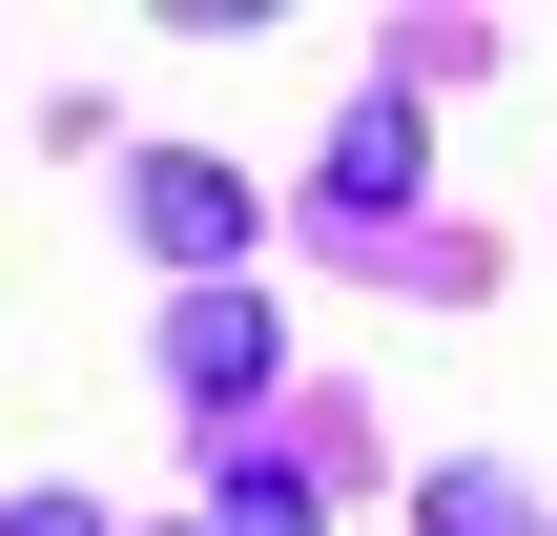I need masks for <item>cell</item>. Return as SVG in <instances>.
Listing matches in <instances>:
<instances>
[{"instance_id": "6da1fadb", "label": "cell", "mask_w": 557, "mask_h": 536, "mask_svg": "<svg viewBox=\"0 0 557 536\" xmlns=\"http://www.w3.org/2000/svg\"><path fill=\"white\" fill-rule=\"evenodd\" d=\"M124 227H145L186 289H248V186H227V165H124Z\"/></svg>"}, {"instance_id": "7a4b0ae2", "label": "cell", "mask_w": 557, "mask_h": 536, "mask_svg": "<svg viewBox=\"0 0 557 536\" xmlns=\"http://www.w3.org/2000/svg\"><path fill=\"white\" fill-rule=\"evenodd\" d=\"M165 392H186V413H248V392H269V289H186V310H165Z\"/></svg>"}, {"instance_id": "3957f363", "label": "cell", "mask_w": 557, "mask_h": 536, "mask_svg": "<svg viewBox=\"0 0 557 536\" xmlns=\"http://www.w3.org/2000/svg\"><path fill=\"white\" fill-rule=\"evenodd\" d=\"M413 165H434V124H413V103H351V124H331V207H351V227H393V207H413Z\"/></svg>"}, {"instance_id": "277c9868", "label": "cell", "mask_w": 557, "mask_h": 536, "mask_svg": "<svg viewBox=\"0 0 557 536\" xmlns=\"http://www.w3.org/2000/svg\"><path fill=\"white\" fill-rule=\"evenodd\" d=\"M227 536H331V496H310V454H248V434H227Z\"/></svg>"}, {"instance_id": "5b68a950", "label": "cell", "mask_w": 557, "mask_h": 536, "mask_svg": "<svg viewBox=\"0 0 557 536\" xmlns=\"http://www.w3.org/2000/svg\"><path fill=\"white\" fill-rule=\"evenodd\" d=\"M434 536H557V516L517 496V475H434Z\"/></svg>"}, {"instance_id": "8992f818", "label": "cell", "mask_w": 557, "mask_h": 536, "mask_svg": "<svg viewBox=\"0 0 557 536\" xmlns=\"http://www.w3.org/2000/svg\"><path fill=\"white\" fill-rule=\"evenodd\" d=\"M0 536H103V516H83V496H21V516H0Z\"/></svg>"}]
</instances>
